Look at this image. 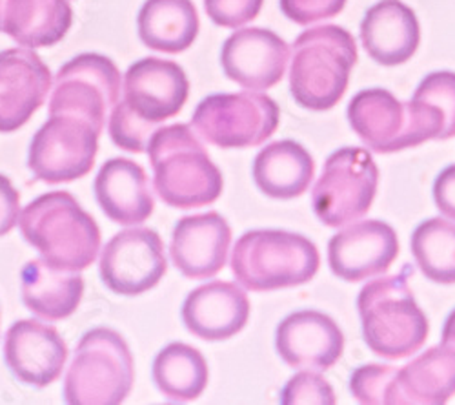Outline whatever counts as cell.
<instances>
[{
    "instance_id": "e0dca14e",
    "label": "cell",
    "mask_w": 455,
    "mask_h": 405,
    "mask_svg": "<svg viewBox=\"0 0 455 405\" xmlns=\"http://www.w3.org/2000/svg\"><path fill=\"white\" fill-rule=\"evenodd\" d=\"M4 360L22 384L46 387L62 375L68 347L55 327L36 320H20L6 333Z\"/></svg>"
},
{
    "instance_id": "ba28073f",
    "label": "cell",
    "mask_w": 455,
    "mask_h": 405,
    "mask_svg": "<svg viewBox=\"0 0 455 405\" xmlns=\"http://www.w3.org/2000/svg\"><path fill=\"white\" fill-rule=\"evenodd\" d=\"M279 119L277 102L250 90L203 99L192 117V126L219 149H253L275 134Z\"/></svg>"
},
{
    "instance_id": "5bb4252c",
    "label": "cell",
    "mask_w": 455,
    "mask_h": 405,
    "mask_svg": "<svg viewBox=\"0 0 455 405\" xmlns=\"http://www.w3.org/2000/svg\"><path fill=\"white\" fill-rule=\"evenodd\" d=\"M290 46L270 29L244 28L228 36L220 50L224 76L246 90H270L286 73Z\"/></svg>"
},
{
    "instance_id": "603a6c76",
    "label": "cell",
    "mask_w": 455,
    "mask_h": 405,
    "mask_svg": "<svg viewBox=\"0 0 455 405\" xmlns=\"http://www.w3.org/2000/svg\"><path fill=\"white\" fill-rule=\"evenodd\" d=\"M95 198L102 212L119 225H140L156 208L146 172L124 158L102 165L95 179Z\"/></svg>"
},
{
    "instance_id": "1f68e13d",
    "label": "cell",
    "mask_w": 455,
    "mask_h": 405,
    "mask_svg": "<svg viewBox=\"0 0 455 405\" xmlns=\"http://www.w3.org/2000/svg\"><path fill=\"white\" fill-rule=\"evenodd\" d=\"M283 405H299V403H319L333 405L335 394L331 385L317 373L302 371L295 375L281 393Z\"/></svg>"
},
{
    "instance_id": "e575fe53",
    "label": "cell",
    "mask_w": 455,
    "mask_h": 405,
    "mask_svg": "<svg viewBox=\"0 0 455 405\" xmlns=\"http://www.w3.org/2000/svg\"><path fill=\"white\" fill-rule=\"evenodd\" d=\"M20 196L12 185V181L0 175V238L10 234L19 223Z\"/></svg>"
},
{
    "instance_id": "2e32d148",
    "label": "cell",
    "mask_w": 455,
    "mask_h": 405,
    "mask_svg": "<svg viewBox=\"0 0 455 405\" xmlns=\"http://www.w3.org/2000/svg\"><path fill=\"white\" fill-rule=\"evenodd\" d=\"M399 255L395 231L383 221L354 223L330 239L331 272L345 281H363L385 274Z\"/></svg>"
},
{
    "instance_id": "9c48e42d",
    "label": "cell",
    "mask_w": 455,
    "mask_h": 405,
    "mask_svg": "<svg viewBox=\"0 0 455 405\" xmlns=\"http://www.w3.org/2000/svg\"><path fill=\"white\" fill-rule=\"evenodd\" d=\"M379 170L364 149H340L326 163L315 182L312 203L324 225L339 229L361 219L371 207Z\"/></svg>"
},
{
    "instance_id": "f1b7e54d",
    "label": "cell",
    "mask_w": 455,
    "mask_h": 405,
    "mask_svg": "<svg viewBox=\"0 0 455 405\" xmlns=\"http://www.w3.org/2000/svg\"><path fill=\"white\" fill-rule=\"evenodd\" d=\"M411 254L421 272L443 285L455 283V223L432 217L415 229Z\"/></svg>"
},
{
    "instance_id": "cb8c5ba5",
    "label": "cell",
    "mask_w": 455,
    "mask_h": 405,
    "mask_svg": "<svg viewBox=\"0 0 455 405\" xmlns=\"http://www.w3.org/2000/svg\"><path fill=\"white\" fill-rule=\"evenodd\" d=\"M22 300L26 307L43 320L59 321L77 311L84 279L79 272L50 265L46 260H31L20 272Z\"/></svg>"
},
{
    "instance_id": "9a60e30c",
    "label": "cell",
    "mask_w": 455,
    "mask_h": 405,
    "mask_svg": "<svg viewBox=\"0 0 455 405\" xmlns=\"http://www.w3.org/2000/svg\"><path fill=\"white\" fill-rule=\"evenodd\" d=\"M52 90V71L31 48L0 52V134L22 128Z\"/></svg>"
},
{
    "instance_id": "d6a6232c",
    "label": "cell",
    "mask_w": 455,
    "mask_h": 405,
    "mask_svg": "<svg viewBox=\"0 0 455 405\" xmlns=\"http://www.w3.org/2000/svg\"><path fill=\"white\" fill-rule=\"evenodd\" d=\"M262 3L264 0H204V10L217 26L237 29L260 13Z\"/></svg>"
},
{
    "instance_id": "52a82bcc",
    "label": "cell",
    "mask_w": 455,
    "mask_h": 405,
    "mask_svg": "<svg viewBox=\"0 0 455 405\" xmlns=\"http://www.w3.org/2000/svg\"><path fill=\"white\" fill-rule=\"evenodd\" d=\"M135 382L133 356L126 340L113 328L86 333L75 351L64 382V398L71 405H117Z\"/></svg>"
},
{
    "instance_id": "d590c367",
    "label": "cell",
    "mask_w": 455,
    "mask_h": 405,
    "mask_svg": "<svg viewBox=\"0 0 455 405\" xmlns=\"http://www.w3.org/2000/svg\"><path fill=\"white\" fill-rule=\"evenodd\" d=\"M434 199L443 215L455 221V165L444 168L434 185Z\"/></svg>"
},
{
    "instance_id": "4dcf8cb0",
    "label": "cell",
    "mask_w": 455,
    "mask_h": 405,
    "mask_svg": "<svg viewBox=\"0 0 455 405\" xmlns=\"http://www.w3.org/2000/svg\"><path fill=\"white\" fill-rule=\"evenodd\" d=\"M395 373L392 365H363L354 371L350 380V391L366 405H388L390 384Z\"/></svg>"
},
{
    "instance_id": "8fae6325",
    "label": "cell",
    "mask_w": 455,
    "mask_h": 405,
    "mask_svg": "<svg viewBox=\"0 0 455 405\" xmlns=\"http://www.w3.org/2000/svg\"><path fill=\"white\" fill-rule=\"evenodd\" d=\"M119 97L121 71L116 62L100 53H81L59 69L50 114L79 116L102 132Z\"/></svg>"
},
{
    "instance_id": "d6986e66",
    "label": "cell",
    "mask_w": 455,
    "mask_h": 405,
    "mask_svg": "<svg viewBox=\"0 0 455 405\" xmlns=\"http://www.w3.org/2000/svg\"><path fill=\"white\" fill-rule=\"evenodd\" d=\"M275 345L290 367L326 371L343 354L345 336L330 316L317 311H299L281 321Z\"/></svg>"
},
{
    "instance_id": "7a4b0ae2",
    "label": "cell",
    "mask_w": 455,
    "mask_h": 405,
    "mask_svg": "<svg viewBox=\"0 0 455 405\" xmlns=\"http://www.w3.org/2000/svg\"><path fill=\"white\" fill-rule=\"evenodd\" d=\"M355 62L357 45L350 31L333 24L307 29L293 45L291 97L314 112L333 108L348 88Z\"/></svg>"
},
{
    "instance_id": "ac0fdd59",
    "label": "cell",
    "mask_w": 455,
    "mask_h": 405,
    "mask_svg": "<svg viewBox=\"0 0 455 405\" xmlns=\"http://www.w3.org/2000/svg\"><path fill=\"white\" fill-rule=\"evenodd\" d=\"M232 243V229L217 212L182 217L173 229L170 254L177 271L189 279L219 274Z\"/></svg>"
},
{
    "instance_id": "8992f818",
    "label": "cell",
    "mask_w": 455,
    "mask_h": 405,
    "mask_svg": "<svg viewBox=\"0 0 455 405\" xmlns=\"http://www.w3.org/2000/svg\"><path fill=\"white\" fill-rule=\"evenodd\" d=\"M348 121L370 150L392 154L441 139V119L425 102H401L383 88L359 92L348 104Z\"/></svg>"
},
{
    "instance_id": "ffe728a7",
    "label": "cell",
    "mask_w": 455,
    "mask_h": 405,
    "mask_svg": "<svg viewBox=\"0 0 455 405\" xmlns=\"http://www.w3.org/2000/svg\"><path fill=\"white\" fill-rule=\"evenodd\" d=\"M250 318V302L235 283L212 281L188 294L182 321L194 336L220 342L235 336Z\"/></svg>"
},
{
    "instance_id": "3957f363",
    "label": "cell",
    "mask_w": 455,
    "mask_h": 405,
    "mask_svg": "<svg viewBox=\"0 0 455 405\" xmlns=\"http://www.w3.org/2000/svg\"><path fill=\"white\" fill-rule=\"evenodd\" d=\"M159 198L173 208L212 205L222 192L220 170L188 125L159 128L148 144Z\"/></svg>"
},
{
    "instance_id": "484cf974",
    "label": "cell",
    "mask_w": 455,
    "mask_h": 405,
    "mask_svg": "<svg viewBox=\"0 0 455 405\" xmlns=\"http://www.w3.org/2000/svg\"><path fill=\"white\" fill-rule=\"evenodd\" d=\"M199 15L192 0H146L137 28L146 48L163 53H180L199 35Z\"/></svg>"
},
{
    "instance_id": "7c38bea8",
    "label": "cell",
    "mask_w": 455,
    "mask_h": 405,
    "mask_svg": "<svg viewBox=\"0 0 455 405\" xmlns=\"http://www.w3.org/2000/svg\"><path fill=\"white\" fill-rule=\"evenodd\" d=\"M99 269L111 292L139 296L154 288L166 274L163 239L151 229L123 231L104 247Z\"/></svg>"
},
{
    "instance_id": "4316f807",
    "label": "cell",
    "mask_w": 455,
    "mask_h": 405,
    "mask_svg": "<svg viewBox=\"0 0 455 405\" xmlns=\"http://www.w3.org/2000/svg\"><path fill=\"white\" fill-rule=\"evenodd\" d=\"M73 24L68 0H10L0 31L31 50L60 43Z\"/></svg>"
},
{
    "instance_id": "f546056e",
    "label": "cell",
    "mask_w": 455,
    "mask_h": 405,
    "mask_svg": "<svg viewBox=\"0 0 455 405\" xmlns=\"http://www.w3.org/2000/svg\"><path fill=\"white\" fill-rule=\"evenodd\" d=\"M415 101L434 106L443 121V141L455 135V73L434 71L417 86Z\"/></svg>"
},
{
    "instance_id": "5b68a950",
    "label": "cell",
    "mask_w": 455,
    "mask_h": 405,
    "mask_svg": "<svg viewBox=\"0 0 455 405\" xmlns=\"http://www.w3.org/2000/svg\"><path fill=\"white\" fill-rule=\"evenodd\" d=\"M317 247L284 231H250L234 247L232 272L253 292L308 283L319 271Z\"/></svg>"
},
{
    "instance_id": "277c9868",
    "label": "cell",
    "mask_w": 455,
    "mask_h": 405,
    "mask_svg": "<svg viewBox=\"0 0 455 405\" xmlns=\"http://www.w3.org/2000/svg\"><path fill=\"white\" fill-rule=\"evenodd\" d=\"M357 309L366 345L387 360L408 358L428 338L427 314L417 305L406 276H387L363 287Z\"/></svg>"
},
{
    "instance_id": "836d02e7",
    "label": "cell",
    "mask_w": 455,
    "mask_h": 405,
    "mask_svg": "<svg viewBox=\"0 0 455 405\" xmlns=\"http://www.w3.org/2000/svg\"><path fill=\"white\" fill-rule=\"evenodd\" d=\"M347 0H281V12L291 22L308 26L324 19H333L345 10Z\"/></svg>"
},
{
    "instance_id": "d4e9b609",
    "label": "cell",
    "mask_w": 455,
    "mask_h": 405,
    "mask_svg": "<svg viewBox=\"0 0 455 405\" xmlns=\"http://www.w3.org/2000/svg\"><path fill=\"white\" fill-rule=\"evenodd\" d=\"M315 175V163L305 146L277 141L262 149L253 161V181L260 192L275 199H293L305 194Z\"/></svg>"
},
{
    "instance_id": "4fadbf2b",
    "label": "cell",
    "mask_w": 455,
    "mask_h": 405,
    "mask_svg": "<svg viewBox=\"0 0 455 405\" xmlns=\"http://www.w3.org/2000/svg\"><path fill=\"white\" fill-rule=\"evenodd\" d=\"M123 92L119 104L146 126L159 130L161 123L179 116L184 108L189 83L177 62L146 57L128 68Z\"/></svg>"
},
{
    "instance_id": "30bf717a",
    "label": "cell",
    "mask_w": 455,
    "mask_h": 405,
    "mask_svg": "<svg viewBox=\"0 0 455 405\" xmlns=\"http://www.w3.org/2000/svg\"><path fill=\"white\" fill-rule=\"evenodd\" d=\"M100 132L86 119L71 114H50L35 134L28 166L36 179L50 185L88 175L99 152Z\"/></svg>"
},
{
    "instance_id": "83f0119b",
    "label": "cell",
    "mask_w": 455,
    "mask_h": 405,
    "mask_svg": "<svg viewBox=\"0 0 455 405\" xmlns=\"http://www.w3.org/2000/svg\"><path fill=\"white\" fill-rule=\"evenodd\" d=\"M154 382L172 401L196 400L208 385V363L196 347L170 344L154 361Z\"/></svg>"
},
{
    "instance_id": "7402d4cb",
    "label": "cell",
    "mask_w": 455,
    "mask_h": 405,
    "mask_svg": "<svg viewBox=\"0 0 455 405\" xmlns=\"http://www.w3.org/2000/svg\"><path fill=\"white\" fill-rule=\"evenodd\" d=\"M455 394V345L443 344L395 369L388 405H441Z\"/></svg>"
},
{
    "instance_id": "6da1fadb",
    "label": "cell",
    "mask_w": 455,
    "mask_h": 405,
    "mask_svg": "<svg viewBox=\"0 0 455 405\" xmlns=\"http://www.w3.org/2000/svg\"><path fill=\"white\" fill-rule=\"evenodd\" d=\"M24 239L50 265L81 272L100 250V231L69 192H48L31 201L19 217Z\"/></svg>"
},
{
    "instance_id": "8d00e7d4",
    "label": "cell",
    "mask_w": 455,
    "mask_h": 405,
    "mask_svg": "<svg viewBox=\"0 0 455 405\" xmlns=\"http://www.w3.org/2000/svg\"><path fill=\"white\" fill-rule=\"evenodd\" d=\"M443 344L455 345V311L448 316L444 328H443Z\"/></svg>"
},
{
    "instance_id": "74e56055",
    "label": "cell",
    "mask_w": 455,
    "mask_h": 405,
    "mask_svg": "<svg viewBox=\"0 0 455 405\" xmlns=\"http://www.w3.org/2000/svg\"><path fill=\"white\" fill-rule=\"evenodd\" d=\"M8 3H10V0H0V28H3V22H4Z\"/></svg>"
},
{
    "instance_id": "44dd1931",
    "label": "cell",
    "mask_w": 455,
    "mask_h": 405,
    "mask_svg": "<svg viewBox=\"0 0 455 405\" xmlns=\"http://www.w3.org/2000/svg\"><path fill=\"white\" fill-rule=\"evenodd\" d=\"M361 41L375 62L403 64L419 48V20L401 0H381L366 12L361 22Z\"/></svg>"
}]
</instances>
